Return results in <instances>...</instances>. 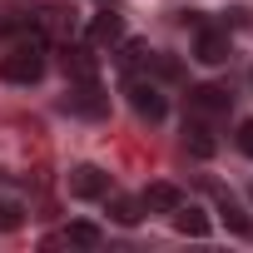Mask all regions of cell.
Wrapping results in <instances>:
<instances>
[{
    "label": "cell",
    "instance_id": "5bb4252c",
    "mask_svg": "<svg viewBox=\"0 0 253 253\" xmlns=\"http://www.w3.org/2000/svg\"><path fill=\"white\" fill-rule=\"evenodd\" d=\"M20 223H25V209L15 199H0V233H15Z\"/></svg>",
    "mask_w": 253,
    "mask_h": 253
},
{
    "label": "cell",
    "instance_id": "52a82bcc",
    "mask_svg": "<svg viewBox=\"0 0 253 253\" xmlns=\"http://www.w3.org/2000/svg\"><path fill=\"white\" fill-rule=\"evenodd\" d=\"M65 75L70 80H99V60L89 45H65Z\"/></svg>",
    "mask_w": 253,
    "mask_h": 253
},
{
    "label": "cell",
    "instance_id": "8992f818",
    "mask_svg": "<svg viewBox=\"0 0 253 253\" xmlns=\"http://www.w3.org/2000/svg\"><path fill=\"white\" fill-rule=\"evenodd\" d=\"M184 149L194 154V159H213V149H218V139H213V124H204V119H184Z\"/></svg>",
    "mask_w": 253,
    "mask_h": 253
},
{
    "label": "cell",
    "instance_id": "7a4b0ae2",
    "mask_svg": "<svg viewBox=\"0 0 253 253\" xmlns=\"http://www.w3.org/2000/svg\"><path fill=\"white\" fill-rule=\"evenodd\" d=\"M194 60H199V65H228V60H233L228 25H213V20L194 15Z\"/></svg>",
    "mask_w": 253,
    "mask_h": 253
},
{
    "label": "cell",
    "instance_id": "4fadbf2b",
    "mask_svg": "<svg viewBox=\"0 0 253 253\" xmlns=\"http://www.w3.org/2000/svg\"><path fill=\"white\" fill-rule=\"evenodd\" d=\"M218 213H223V223H228L233 233H243V238L253 233V223H248V213L238 209V199H233V194H218Z\"/></svg>",
    "mask_w": 253,
    "mask_h": 253
},
{
    "label": "cell",
    "instance_id": "8fae6325",
    "mask_svg": "<svg viewBox=\"0 0 253 253\" xmlns=\"http://www.w3.org/2000/svg\"><path fill=\"white\" fill-rule=\"evenodd\" d=\"M109 218H114V223H124V228H134V223L144 218V204H139V199H129V194H114V189H109Z\"/></svg>",
    "mask_w": 253,
    "mask_h": 253
},
{
    "label": "cell",
    "instance_id": "3957f363",
    "mask_svg": "<svg viewBox=\"0 0 253 253\" xmlns=\"http://www.w3.org/2000/svg\"><path fill=\"white\" fill-rule=\"evenodd\" d=\"M189 114L204 119V124H218V119L233 114V94H228L223 84H194V89H189Z\"/></svg>",
    "mask_w": 253,
    "mask_h": 253
},
{
    "label": "cell",
    "instance_id": "30bf717a",
    "mask_svg": "<svg viewBox=\"0 0 253 253\" xmlns=\"http://www.w3.org/2000/svg\"><path fill=\"white\" fill-rule=\"evenodd\" d=\"M89 40H94V45H119V40H124V20H119L114 10H99V15L89 20Z\"/></svg>",
    "mask_w": 253,
    "mask_h": 253
},
{
    "label": "cell",
    "instance_id": "5b68a950",
    "mask_svg": "<svg viewBox=\"0 0 253 253\" xmlns=\"http://www.w3.org/2000/svg\"><path fill=\"white\" fill-rule=\"evenodd\" d=\"M65 184H70V199H109V189H114V179L99 164H75Z\"/></svg>",
    "mask_w": 253,
    "mask_h": 253
},
{
    "label": "cell",
    "instance_id": "ba28073f",
    "mask_svg": "<svg viewBox=\"0 0 253 253\" xmlns=\"http://www.w3.org/2000/svg\"><path fill=\"white\" fill-rule=\"evenodd\" d=\"M55 243H70V248H99L104 233H99L94 223H70V228H60V233L45 238V248H55Z\"/></svg>",
    "mask_w": 253,
    "mask_h": 253
},
{
    "label": "cell",
    "instance_id": "7c38bea8",
    "mask_svg": "<svg viewBox=\"0 0 253 253\" xmlns=\"http://www.w3.org/2000/svg\"><path fill=\"white\" fill-rule=\"evenodd\" d=\"M174 228L189 233V238H204V233H209V213L194 209V204H179V209H174Z\"/></svg>",
    "mask_w": 253,
    "mask_h": 253
},
{
    "label": "cell",
    "instance_id": "277c9868",
    "mask_svg": "<svg viewBox=\"0 0 253 253\" xmlns=\"http://www.w3.org/2000/svg\"><path fill=\"white\" fill-rule=\"evenodd\" d=\"M65 109L70 114H84V119H104L109 114V94L99 89V80H75L70 94H65Z\"/></svg>",
    "mask_w": 253,
    "mask_h": 253
},
{
    "label": "cell",
    "instance_id": "6da1fadb",
    "mask_svg": "<svg viewBox=\"0 0 253 253\" xmlns=\"http://www.w3.org/2000/svg\"><path fill=\"white\" fill-rule=\"evenodd\" d=\"M124 94H129L134 114H139V119H149V124H159V119L169 114V99H164L159 80H149L144 70H129V75H124Z\"/></svg>",
    "mask_w": 253,
    "mask_h": 253
},
{
    "label": "cell",
    "instance_id": "9c48e42d",
    "mask_svg": "<svg viewBox=\"0 0 253 253\" xmlns=\"http://www.w3.org/2000/svg\"><path fill=\"white\" fill-rule=\"evenodd\" d=\"M139 204H144V213H174V209L184 204V194H179L174 184H149V189L139 194Z\"/></svg>",
    "mask_w": 253,
    "mask_h": 253
},
{
    "label": "cell",
    "instance_id": "9a60e30c",
    "mask_svg": "<svg viewBox=\"0 0 253 253\" xmlns=\"http://www.w3.org/2000/svg\"><path fill=\"white\" fill-rule=\"evenodd\" d=\"M238 149L253 159V119H243V124H238Z\"/></svg>",
    "mask_w": 253,
    "mask_h": 253
}]
</instances>
